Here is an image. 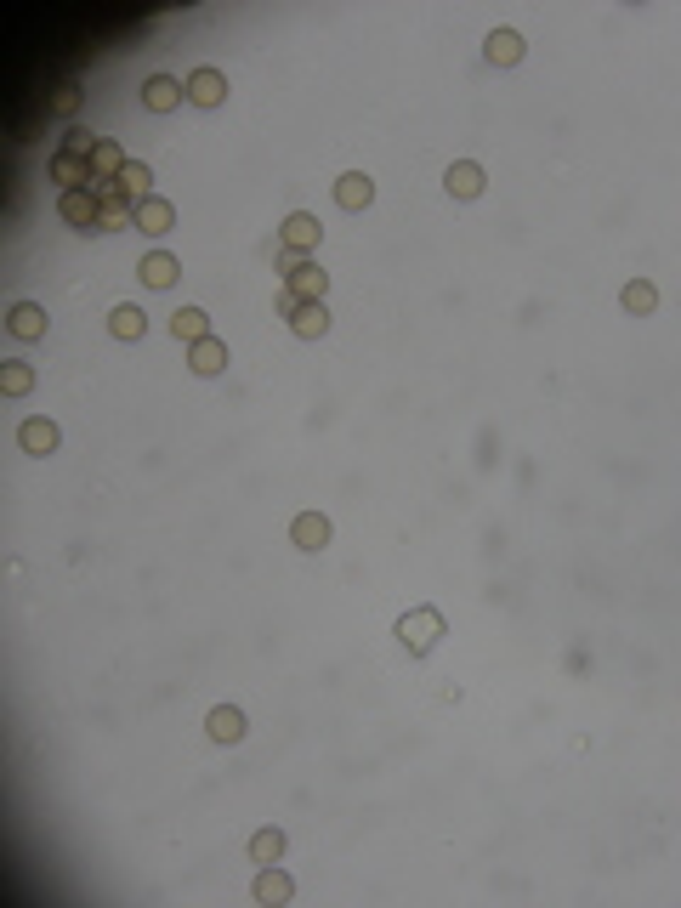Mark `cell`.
<instances>
[{
	"label": "cell",
	"instance_id": "2",
	"mask_svg": "<svg viewBox=\"0 0 681 908\" xmlns=\"http://www.w3.org/2000/svg\"><path fill=\"white\" fill-rule=\"evenodd\" d=\"M279 313L290 318V330H296L301 341L330 335V307H324V301H301V296H290V290H284V296H279Z\"/></svg>",
	"mask_w": 681,
	"mask_h": 908
},
{
	"label": "cell",
	"instance_id": "7",
	"mask_svg": "<svg viewBox=\"0 0 681 908\" xmlns=\"http://www.w3.org/2000/svg\"><path fill=\"white\" fill-rule=\"evenodd\" d=\"M290 897H296V880H290L279 863H262V874H256V903L279 908V903H290Z\"/></svg>",
	"mask_w": 681,
	"mask_h": 908
},
{
	"label": "cell",
	"instance_id": "6",
	"mask_svg": "<svg viewBox=\"0 0 681 908\" xmlns=\"http://www.w3.org/2000/svg\"><path fill=\"white\" fill-rule=\"evenodd\" d=\"M188 103H199V108H222V103H227V74H222V69H193V74H188Z\"/></svg>",
	"mask_w": 681,
	"mask_h": 908
},
{
	"label": "cell",
	"instance_id": "1",
	"mask_svg": "<svg viewBox=\"0 0 681 908\" xmlns=\"http://www.w3.org/2000/svg\"><path fill=\"white\" fill-rule=\"evenodd\" d=\"M437 636H443V613H437V608H415V613H403V619H398V642L409 647L415 659L432 653Z\"/></svg>",
	"mask_w": 681,
	"mask_h": 908
},
{
	"label": "cell",
	"instance_id": "11",
	"mask_svg": "<svg viewBox=\"0 0 681 908\" xmlns=\"http://www.w3.org/2000/svg\"><path fill=\"white\" fill-rule=\"evenodd\" d=\"M137 273H142V284H148V290H171V284H176V273H182V262H176L171 250H148Z\"/></svg>",
	"mask_w": 681,
	"mask_h": 908
},
{
	"label": "cell",
	"instance_id": "21",
	"mask_svg": "<svg viewBox=\"0 0 681 908\" xmlns=\"http://www.w3.org/2000/svg\"><path fill=\"white\" fill-rule=\"evenodd\" d=\"M619 301H625V313L647 318L653 307H659V284H653V279H630V284H625V296H619Z\"/></svg>",
	"mask_w": 681,
	"mask_h": 908
},
{
	"label": "cell",
	"instance_id": "14",
	"mask_svg": "<svg viewBox=\"0 0 681 908\" xmlns=\"http://www.w3.org/2000/svg\"><path fill=\"white\" fill-rule=\"evenodd\" d=\"M171 335H176V341H188V347H199V341L210 335V313H205V307H176V313H171Z\"/></svg>",
	"mask_w": 681,
	"mask_h": 908
},
{
	"label": "cell",
	"instance_id": "16",
	"mask_svg": "<svg viewBox=\"0 0 681 908\" xmlns=\"http://www.w3.org/2000/svg\"><path fill=\"white\" fill-rule=\"evenodd\" d=\"M369 199H375V182H369L364 171H347L341 182H335V205L341 210H364Z\"/></svg>",
	"mask_w": 681,
	"mask_h": 908
},
{
	"label": "cell",
	"instance_id": "25",
	"mask_svg": "<svg viewBox=\"0 0 681 908\" xmlns=\"http://www.w3.org/2000/svg\"><path fill=\"white\" fill-rule=\"evenodd\" d=\"M0 392H6V398L35 392V369H29V364H6V369H0Z\"/></svg>",
	"mask_w": 681,
	"mask_h": 908
},
{
	"label": "cell",
	"instance_id": "20",
	"mask_svg": "<svg viewBox=\"0 0 681 908\" xmlns=\"http://www.w3.org/2000/svg\"><path fill=\"white\" fill-rule=\"evenodd\" d=\"M120 188L131 193V205H142V199H154V171H148L142 159H125V171H120Z\"/></svg>",
	"mask_w": 681,
	"mask_h": 908
},
{
	"label": "cell",
	"instance_id": "23",
	"mask_svg": "<svg viewBox=\"0 0 681 908\" xmlns=\"http://www.w3.org/2000/svg\"><path fill=\"white\" fill-rule=\"evenodd\" d=\"M250 857H256V863H279L284 857V829H256V835H250Z\"/></svg>",
	"mask_w": 681,
	"mask_h": 908
},
{
	"label": "cell",
	"instance_id": "4",
	"mask_svg": "<svg viewBox=\"0 0 681 908\" xmlns=\"http://www.w3.org/2000/svg\"><path fill=\"white\" fill-rule=\"evenodd\" d=\"M46 176H52L57 188H91V159L86 154H69V148H57L52 159H46Z\"/></svg>",
	"mask_w": 681,
	"mask_h": 908
},
{
	"label": "cell",
	"instance_id": "17",
	"mask_svg": "<svg viewBox=\"0 0 681 908\" xmlns=\"http://www.w3.org/2000/svg\"><path fill=\"white\" fill-rule=\"evenodd\" d=\"M188 364H193V375H222V369H227V341L205 335V341L188 352Z\"/></svg>",
	"mask_w": 681,
	"mask_h": 908
},
{
	"label": "cell",
	"instance_id": "15",
	"mask_svg": "<svg viewBox=\"0 0 681 908\" xmlns=\"http://www.w3.org/2000/svg\"><path fill=\"white\" fill-rule=\"evenodd\" d=\"M205 733L216 738V744H239V738H245V716H239L233 704H216L205 716Z\"/></svg>",
	"mask_w": 681,
	"mask_h": 908
},
{
	"label": "cell",
	"instance_id": "19",
	"mask_svg": "<svg viewBox=\"0 0 681 908\" xmlns=\"http://www.w3.org/2000/svg\"><path fill=\"white\" fill-rule=\"evenodd\" d=\"M6 324H12V335H18V341H40V335H46V313H40L35 301H18Z\"/></svg>",
	"mask_w": 681,
	"mask_h": 908
},
{
	"label": "cell",
	"instance_id": "24",
	"mask_svg": "<svg viewBox=\"0 0 681 908\" xmlns=\"http://www.w3.org/2000/svg\"><path fill=\"white\" fill-rule=\"evenodd\" d=\"M91 171H97V176H120L125 171V148L103 137V142H97V154H91Z\"/></svg>",
	"mask_w": 681,
	"mask_h": 908
},
{
	"label": "cell",
	"instance_id": "3",
	"mask_svg": "<svg viewBox=\"0 0 681 908\" xmlns=\"http://www.w3.org/2000/svg\"><path fill=\"white\" fill-rule=\"evenodd\" d=\"M318 233H324V222H318L313 210H290L279 227L284 250H296V256H307V250H318Z\"/></svg>",
	"mask_w": 681,
	"mask_h": 908
},
{
	"label": "cell",
	"instance_id": "10",
	"mask_svg": "<svg viewBox=\"0 0 681 908\" xmlns=\"http://www.w3.org/2000/svg\"><path fill=\"white\" fill-rule=\"evenodd\" d=\"M182 97H188V86H176L171 74H154V80L142 86V108H148V114H171Z\"/></svg>",
	"mask_w": 681,
	"mask_h": 908
},
{
	"label": "cell",
	"instance_id": "22",
	"mask_svg": "<svg viewBox=\"0 0 681 908\" xmlns=\"http://www.w3.org/2000/svg\"><path fill=\"white\" fill-rule=\"evenodd\" d=\"M108 330L120 335V341H142V330H148V313H142V307H114V313H108Z\"/></svg>",
	"mask_w": 681,
	"mask_h": 908
},
{
	"label": "cell",
	"instance_id": "8",
	"mask_svg": "<svg viewBox=\"0 0 681 908\" xmlns=\"http://www.w3.org/2000/svg\"><path fill=\"white\" fill-rule=\"evenodd\" d=\"M443 188H449L454 199H477V193H483V165H477V159H454L449 171H443Z\"/></svg>",
	"mask_w": 681,
	"mask_h": 908
},
{
	"label": "cell",
	"instance_id": "13",
	"mask_svg": "<svg viewBox=\"0 0 681 908\" xmlns=\"http://www.w3.org/2000/svg\"><path fill=\"white\" fill-rule=\"evenodd\" d=\"M483 57H489L494 69H511V63H523V35H517V29H494V35L483 40Z\"/></svg>",
	"mask_w": 681,
	"mask_h": 908
},
{
	"label": "cell",
	"instance_id": "18",
	"mask_svg": "<svg viewBox=\"0 0 681 908\" xmlns=\"http://www.w3.org/2000/svg\"><path fill=\"white\" fill-rule=\"evenodd\" d=\"M18 443H23V454H52L57 449V426H52V420H40V415L23 420V426H18Z\"/></svg>",
	"mask_w": 681,
	"mask_h": 908
},
{
	"label": "cell",
	"instance_id": "5",
	"mask_svg": "<svg viewBox=\"0 0 681 908\" xmlns=\"http://www.w3.org/2000/svg\"><path fill=\"white\" fill-rule=\"evenodd\" d=\"M57 216L69 227H97L103 222V205H97V193L91 188H69L63 199H57Z\"/></svg>",
	"mask_w": 681,
	"mask_h": 908
},
{
	"label": "cell",
	"instance_id": "12",
	"mask_svg": "<svg viewBox=\"0 0 681 908\" xmlns=\"http://www.w3.org/2000/svg\"><path fill=\"white\" fill-rule=\"evenodd\" d=\"M137 227H142V233H154V239H165V233L176 227V205H171V199H159V193H154V199H142V205H137Z\"/></svg>",
	"mask_w": 681,
	"mask_h": 908
},
{
	"label": "cell",
	"instance_id": "26",
	"mask_svg": "<svg viewBox=\"0 0 681 908\" xmlns=\"http://www.w3.org/2000/svg\"><path fill=\"white\" fill-rule=\"evenodd\" d=\"M74 108H80V91H57V114H74Z\"/></svg>",
	"mask_w": 681,
	"mask_h": 908
},
{
	"label": "cell",
	"instance_id": "9",
	"mask_svg": "<svg viewBox=\"0 0 681 908\" xmlns=\"http://www.w3.org/2000/svg\"><path fill=\"white\" fill-rule=\"evenodd\" d=\"M290 540H296L301 551H324V545H330V517H324V511H301L296 523H290Z\"/></svg>",
	"mask_w": 681,
	"mask_h": 908
}]
</instances>
